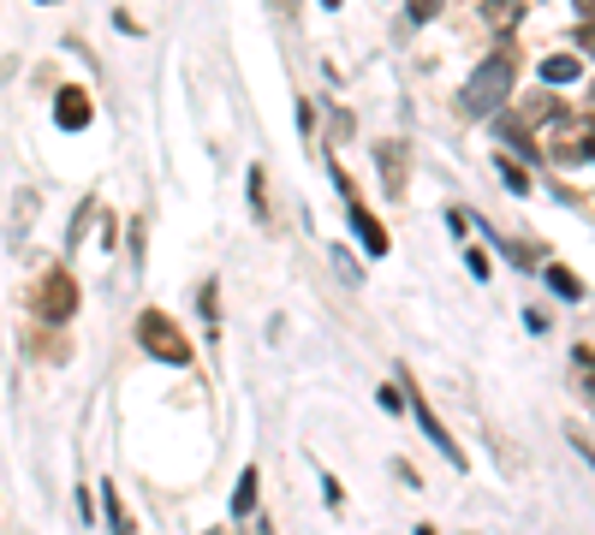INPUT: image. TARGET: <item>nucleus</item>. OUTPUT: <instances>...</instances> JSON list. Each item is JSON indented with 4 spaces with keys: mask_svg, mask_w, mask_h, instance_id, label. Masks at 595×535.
Wrapping results in <instances>:
<instances>
[{
    "mask_svg": "<svg viewBox=\"0 0 595 535\" xmlns=\"http://www.w3.org/2000/svg\"><path fill=\"white\" fill-rule=\"evenodd\" d=\"M578 78V60L572 54H548L542 60V84H572Z\"/></svg>",
    "mask_w": 595,
    "mask_h": 535,
    "instance_id": "nucleus-11",
    "label": "nucleus"
},
{
    "mask_svg": "<svg viewBox=\"0 0 595 535\" xmlns=\"http://www.w3.org/2000/svg\"><path fill=\"white\" fill-rule=\"evenodd\" d=\"M411 535H435V524H417V530H411Z\"/></svg>",
    "mask_w": 595,
    "mask_h": 535,
    "instance_id": "nucleus-26",
    "label": "nucleus"
},
{
    "mask_svg": "<svg viewBox=\"0 0 595 535\" xmlns=\"http://www.w3.org/2000/svg\"><path fill=\"white\" fill-rule=\"evenodd\" d=\"M298 132H303V137L315 132V108H310V101H298Z\"/></svg>",
    "mask_w": 595,
    "mask_h": 535,
    "instance_id": "nucleus-22",
    "label": "nucleus"
},
{
    "mask_svg": "<svg viewBox=\"0 0 595 535\" xmlns=\"http://www.w3.org/2000/svg\"><path fill=\"white\" fill-rule=\"evenodd\" d=\"M464 268H471L476 279H488V250H464Z\"/></svg>",
    "mask_w": 595,
    "mask_h": 535,
    "instance_id": "nucleus-20",
    "label": "nucleus"
},
{
    "mask_svg": "<svg viewBox=\"0 0 595 535\" xmlns=\"http://www.w3.org/2000/svg\"><path fill=\"white\" fill-rule=\"evenodd\" d=\"M30 315L42 327H60V322H72V315H78V279H72V268H48L42 279H36L30 286Z\"/></svg>",
    "mask_w": 595,
    "mask_h": 535,
    "instance_id": "nucleus-2",
    "label": "nucleus"
},
{
    "mask_svg": "<svg viewBox=\"0 0 595 535\" xmlns=\"http://www.w3.org/2000/svg\"><path fill=\"white\" fill-rule=\"evenodd\" d=\"M548 286L560 291V298H584V286H578V274H572V268H548Z\"/></svg>",
    "mask_w": 595,
    "mask_h": 535,
    "instance_id": "nucleus-16",
    "label": "nucleus"
},
{
    "mask_svg": "<svg viewBox=\"0 0 595 535\" xmlns=\"http://www.w3.org/2000/svg\"><path fill=\"white\" fill-rule=\"evenodd\" d=\"M524 18V0H483V24L488 30H512Z\"/></svg>",
    "mask_w": 595,
    "mask_h": 535,
    "instance_id": "nucleus-9",
    "label": "nucleus"
},
{
    "mask_svg": "<svg viewBox=\"0 0 595 535\" xmlns=\"http://www.w3.org/2000/svg\"><path fill=\"white\" fill-rule=\"evenodd\" d=\"M542 149H548L560 167H584V161H595V120L560 113L554 125H542Z\"/></svg>",
    "mask_w": 595,
    "mask_h": 535,
    "instance_id": "nucleus-3",
    "label": "nucleus"
},
{
    "mask_svg": "<svg viewBox=\"0 0 595 535\" xmlns=\"http://www.w3.org/2000/svg\"><path fill=\"white\" fill-rule=\"evenodd\" d=\"M202 535H226V530H202Z\"/></svg>",
    "mask_w": 595,
    "mask_h": 535,
    "instance_id": "nucleus-28",
    "label": "nucleus"
},
{
    "mask_svg": "<svg viewBox=\"0 0 595 535\" xmlns=\"http://www.w3.org/2000/svg\"><path fill=\"white\" fill-rule=\"evenodd\" d=\"M441 7H447V0H405V18H411V24H435Z\"/></svg>",
    "mask_w": 595,
    "mask_h": 535,
    "instance_id": "nucleus-15",
    "label": "nucleus"
},
{
    "mask_svg": "<svg viewBox=\"0 0 595 535\" xmlns=\"http://www.w3.org/2000/svg\"><path fill=\"white\" fill-rule=\"evenodd\" d=\"M257 464H245V470H238V488H233V512L238 518H250V512H257Z\"/></svg>",
    "mask_w": 595,
    "mask_h": 535,
    "instance_id": "nucleus-10",
    "label": "nucleus"
},
{
    "mask_svg": "<svg viewBox=\"0 0 595 535\" xmlns=\"http://www.w3.org/2000/svg\"><path fill=\"white\" fill-rule=\"evenodd\" d=\"M375 399H382V411H387V416H399V411H405V399H399V387H382V393H375Z\"/></svg>",
    "mask_w": 595,
    "mask_h": 535,
    "instance_id": "nucleus-21",
    "label": "nucleus"
},
{
    "mask_svg": "<svg viewBox=\"0 0 595 535\" xmlns=\"http://www.w3.org/2000/svg\"><path fill=\"white\" fill-rule=\"evenodd\" d=\"M101 494H108V530L113 535H137L132 530V512H125V500H120V488H101Z\"/></svg>",
    "mask_w": 595,
    "mask_h": 535,
    "instance_id": "nucleus-13",
    "label": "nucleus"
},
{
    "mask_svg": "<svg viewBox=\"0 0 595 535\" xmlns=\"http://www.w3.org/2000/svg\"><path fill=\"white\" fill-rule=\"evenodd\" d=\"M197 310H202V322H209V327H221V286H214V279L197 291Z\"/></svg>",
    "mask_w": 595,
    "mask_h": 535,
    "instance_id": "nucleus-14",
    "label": "nucleus"
},
{
    "mask_svg": "<svg viewBox=\"0 0 595 535\" xmlns=\"http://www.w3.org/2000/svg\"><path fill=\"white\" fill-rule=\"evenodd\" d=\"M375 161H382V190L399 202L405 197V178H411V167H405V161H411V155H405V144H394V137L375 144Z\"/></svg>",
    "mask_w": 595,
    "mask_h": 535,
    "instance_id": "nucleus-7",
    "label": "nucleus"
},
{
    "mask_svg": "<svg viewBox=\"0 0 595 535\" xmlns=\"http://www.w3.org/2000/svg\"><path fill=\"white\" fill-rule=\"evenodd\" d=\"M512 78H518L512 54H488L483 66L464 78V89H459V113H464V120H488V113H500V101L512 96Z\"/></svg>",
    "mask_w": 595,
    "mask_h": 535,
    "instance_id": "nucleus-1",
    "label": "nucleus"
},
{
    "mask_svg": "<svg viewBox=\"0 0 595 535\" xmlns=\"http://www.w3.org/2000/svg\"><path fill=\"white\" fill-rule=\"evenodd\" d=\"M500 178H506V190H518V197H524V190H530V178H524V173H518V167H512V161H500Z\"/></svg>",
    "mask_w": 595,
    "mask_h": 535,
    "instance_id": "nucleus-19",
    "label": "nucleus"
},
{
    "mask_svg": "<svg viewBox=\"0 0 595 535\" xmlns=\"http://www.w3.org/2000/svg\"><path fill=\"white\" fill-rule=\"evenodd\" d=\"M96 113H90V89H60L54 96V125L60 132H84Z\"/></svg>",
    "mask_w": 595,
    "mask_h": 535,
    "instance_id": "nucleus-8",
    "label": "nucleus"
},
{
    "mask_svg": "<svg viewBox=\"0 0 595 535\" xmlns=\"http://www.w3.org/2000/svg\"><path fill=\"white\" fill-rule=\"evenodd\" d=\"M322 7H327V12H339V7H346V0H322Z\"/></svg>",
    "mask_w": 595,
    "mask_h": 535,
    "instance_id": "nucleus-27",
    "label": "nucleus"
},
{
    "mask_svg": "<svg viewBox=\"0 0 595 535\" xmlns=\"http://www.w3.org/2000/svg\"><path fill=\"white\" fill-rule=\"evenodd\" d=\"M334 185H339V197H346V221H351V233L363 238V250H370V257H387V226H382V221H375V214L358 202V190H351L346 167H334Z\"/></svg>",
    "mask_w": 595,
    "mask_h": 535,
    "instance_id": "nucleus-5",
    "label": "nucleus"
},
{
    "mask_svg": "<svg viewBox=\"0 0 595 535\" xmlns=\"http://www.w3.org/2000/svg\"><path fill=\"white\" fill-rule=\"evenodd\" d=\"M250 209H257V221L269 214V178H262V167H250Z\"/></svg>",
    "mask_w": 595,
    "mask_h": 535,
    "instance_id": "nucleus-17",
    "label": "nucleus"
},
{
    "mask_svg": "<svg viewBox=\"0 0 595 535\" xmlns=\"http://www.w3.org/2000/svg\"><path fill=\"white\" fill-rule=\"evenodd\" d=\"M250 535H274V530H269V518H262V524H257V530H250Z\"/></svg>",
    "mask_w": 595,
    "mask_h": 535,
    "instance_id": "nucleus-25",
    "label": "nucleus"
},
{
    "mask_svg": "<svg viewBox=\"0 0 595 535\" xmlns=\"http://www.w3.org/2000/svg\"><path fill=\"white\" fill-rule=\"evenodd\" d=\"M137 346L156 357V363H173V369L191 363V339H185V327L168 322L161 310H144V315H137Z\"/></svg>",
    "mask_w": 595,
    "mask_h": 535,
    "instance_id": "nucleus-4",
    "label": "nucleus"
},
{
    "mask_svg": "<svg viewBox=\"0 0 595 535\" xmlns=\"http://www.w3.org/2000/svg\"><path fill=\"white\" fill-rule=\"evenodd\" d=\"M322 500H327V506H334V512H339V506H346V488H339V482H334V476H327V470H322Z\"/></svg>",
    "mask_w": 595,
    "mask_h": 535,
    "instance_id": "nucleus-18",
    "label": "nucleus"
},
{
    "mask_svg": "<svg viewBox=\"0 0 595 535\" xmlns=\"http://www.w3.org/2000/svg\"><path fill=\"white\" fill-rule=\"evenodd\" d=\"M578 12H584V18H595V0H578Z\"/></svg>",
    "mask_w": 595,
    "mask_h": 535,
    "instance_id": "nucleus-24",
    "label": "nucleus"
},
{
    "mask_svg": "<svg viewBox=\"0 0 595 535\" xmlns=\"http://www.w3.org/2000/svg\"><path fill=\"white\" fill-rule=\"evenodd\" d=\"M24 351H36L42 363H66V339H60V334H30V346H24Z\"/></svg>",
    "mask_w": 595,
    "mask_h": 535,
    "instance_id": "nucleus-12",
    "label": "nucleus"
},
{
    "mask_svg": "<svg viewBox=\"0 0 595 535\" xmlns=\"http://www.w3.org/2000/svg\"><path fill=\"white\" fill-rule=\"evenodd\" d=\"M578 48H584V54H595V18L584 24V30H578Z\"/></svg>",
    "mask_w": 595,
    "mask_h": 535,
    "instance_id": "nucleus-23",
    "label": "nucleus"
},
{
    "mask_svg": "<svg viewBox=\"0 0 595 535\" xmlns=\"http://www.w3.org/2000/svg\"><path fill=\"white\" fill-rule=\"evenodd\" d=\"M405 405H411V411H417V423H423V435H429V440H435V452L447 458L453 470H464V452H459V440H453V435H447V423H441V416L429 411V399H417V381H411V375H405Z\"/></svg>",
    "mask_w": 595,
    "mask_h": 535,
    "instance_id": "nucleus-6",
    "label": "nucleus"
}]
</instances>
